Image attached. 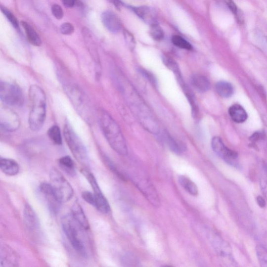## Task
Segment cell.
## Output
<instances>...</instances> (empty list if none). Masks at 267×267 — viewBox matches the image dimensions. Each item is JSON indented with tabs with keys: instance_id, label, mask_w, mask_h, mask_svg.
<instances>
[{
	"instance_id": "cell-1",
	"label": "cell",
	"mask_w": 267,
	"mask_h": 267,
	"mask_svg": "<svg viewBox=\"0 0 267 267\" xmlns=\"http://www.w3.org/2000/svg\"><path fill=\"white\" fill-rule=\"evenodd\" d=\"M98 119L104 137L111 147L118 154L127 156L128 153L127 143L117 123L104 110L99 111Z\"/></svg>"
},
{
	"instance_id": "cell-2",
	"label": "cell",
	"mask_w": 267,
	"mask_h": 267,
	"mask_svg": "<svg viewBox=\"0 0 267 267\" xmlns=\"http://www.w3.org/2000/svg\"><path fill=\"white\" fill-rule=\"evenodd\" d=\"M31 109L28 118L30 129L34 132L40 131L43 127L46 117V97L44 90L36 85L29 89Z\"/></svg>"
},
{
	"instance_id": "cell-3",
	"label": "cell",
	"mask_w": 267,
	"mask_h": 267,
	"mask_svg": "<svg viewBox=\"0 0 267 267\" xmlns=\"http://www.w3.org/2000/svg\"><path fill=\"white\" fill-rule=\"evenodd\" d=\"M63 133L67 145L75 158L83 166H88L89 156L87 148L68 124L65 126Z\"/></svg>"
},
{
	"instance_id": "cell-4",
	"label": "cell",
	"mask_w": 267,
	"mask_h": 267,
	"mask_svg": "<svg viewBox=\"0 0 267 267\" xmlns=\"http://www.w3.org/2000/svg\"><path fill=\"white\" fill-rule=\"evenodd\" d=\"M62 226L65 234L74 250L83 256H87L85 246L79 233L81 228L75 221L72 215H66L62 218Z\"/></svg>"
},
{
	"instance_id": "cell-5",
	"label": "cell",
	"mask_w": 267,
	"mask_h": 267,
	"mask_svg": "<svg viewBox=\"0 0 267 267\" xmlns=\"http://www.w3.org/2000/svg\"><path fill=\"white\" fill-rule=\"evenodd\" d=\"M50 184L62 203L69 201L73 196V187L59 171L56 169L50 172Z\"/></svg>"
},
{
	"instance_id": "cell-6",
	"label": "cell",
	"mask_w": 267,
	"mask_h": 267,
	"mask_svg": "<svg viewBox=\"0 0 267 267\" xmlns=\"http://www.w3.org/2000/svg\"><path fill=\"white\" fill-rule=\"evenodd\" d=\"M0 98L9 106L20 107L24 102L22 89L15 84L7 82L0 83Z\"/></svg>"
},
{
	"instance_id": "cell-7",
	"label": "cell",
	"mask_w": 267,
	"mask_h": 267,
	"mask_svg": "<svg viewBox=\"0 0 267 267\" xmlns=\"http://www.w3.org/2000/svg\"><path fill=\"white\" fill-rule=\"evenodd\" d=\"M82 172L92 187L95 198H96V208L103 214L109 213L110 212L109 203L106 197L102 193L96 178L92 174L89 173L87 170H83Z\"/></svg>"
},
{
	"instance_id": "cell-8",
	"label": "cell",
	"mask_w": 267,
	"mask_h": 267,
	"mask_svg": "<svg viewBox=\"0 0 267 267\" xmlns=\"http://www.w3.org/2000/svg\"><path fill=\"white\" fill-rule=\"evenodd\" d=\"M212 147L215 153L226 163L233 166L236 165L238 159L237 152L228 148L220 137H215L213 138Z\"/></svg>"
},
{
	"instance_id": "cell-9",
	"label": "cell",
	"mask_w": 267,
	"mask_h": 267,
	"mask_svg": "<svg viewBox=\"0 0 267 267\" xmlns=\"http://www.w3.org/2000/svg\"><path fill=\"white\" fill-rule=\"evenodd\" d=\"M20 119L18 114L8 108H2L0 112V125L4 130L14 132L20 126Z\"/></svg>"
},
{
	"instance_id": "cell-10",
	"label": "cell",
	"mask_w": 267,
	"mask_h": 267,
	"mask_svg": "<svg viewBox=\"0 0 267 267\" xmlns=\"http://www.w3.org/2000/svg\"><path fill=\"white\" fill-rule=\"evenodd\" d=\"M40 188L50 211L53 214L58 213L59 212L62 202L57 196L50 183H42Z\"/></svg>"
},
{
	"instance_id": "cell-11",
	"label": "cell",
	"mask_w": 267,
	"mask_h": 267,
	"mask_svg": "<svg viewBox=\"0 0 267 267\" xmlns=\"http://www.w3.org/2000/svg\"><path fill=\"white\" fill-rule=\"evenodd\" d=\"M135 13L150 26L158 24L157 13L153 8L141 6L132 8Z\"/></svg>"
},
{
	"instance_id": "cell-12",
	"label": "cell",
	"mask_w": 267,
	"mask_h": 267,
	"mask_svg": "<svg viewBox=\"0 0 267 267\" xmlns=\"http://www.w3.org/2000/svg\"><path fill=\"white\" fill-rule=\"evenodd\" d=\"M0 263L1 267L17 266L18 257L17 253L8 246H2L0 253Z\"/></svg>"
},
{
	"instance_id": "cell-13",
	"label": "cell",
	"mask_w": 267,
	"mask_h": 267,
	"mask_svg": "<svg viewBox=\"0 0 267 267\" xmlns=\"http://www.w3.org/2000/svg\"><path fill=\"white\" fill-rule=\"evenodd\" d=\"M101 21L104 27L112 33H117L121 29L119 18L112 11L104 12L101 15Z\"/></svg>"
},
{
	"instance_id": "cell-14",
	"label": "cell",
	"mask_w": 267,
	"mask_h": 267,
	"mask_svg": "<svg viewBox=\"0 0 267 267\" xmlns=\"http://www.w3.org/2000/svg\"><path fill=\"white\" fill-rule=\"evenodd\" d=\"M23 218L25 225L28 230L36 232L39 230L40 224L37 216L29 204H26L24 206Z\"/></svg>"
},
{
	"instance_id": "cell-15",
	"label": "cell",
	"mask_w": 267,
	"mask_h": 267,
	"mask_svg": "<svg viewBox=\"0 0 267 267\" xmlns=\"http://www.w3.org/2000/svg\"><path fill=\"white\" fill-rule=\"evenodd\" d=\"M71 215L75 221L78 224L82 230L87 231L89 229L90 225L88 219L86 216L83 209L78 201H76L72 207Z\"/></svg>"
},
{
	"instance_id": "cell-16",
	"label": "cell",
	"mask_w": 267,
	"mask_h": 267,
	"mask_svg": "<svg viewBox=\"0 0 267 267\" xmlns=\"http://www.w3.org/2000/svg\"><path fill=\"white\" fill-rule=\"evenodd\" d=\"M0 168L4 174L8 176H15L20 171V167L16 162L10 159H1Z\"/></svg>"
},
{
	"instance_id": "cell-17",
	"label": "cell",
	"mask_w": 267,
	"mask_h": 267,
	"mask_svg": "<svg viewBox=\"0 0 267 267\" xmlns=\"http://www.w3.org/2000/svg\"><path fill=\"white\" fill-rule=\"evenodd\" d=\"M228 114L232 120L237 123H242L247 119V113L244 108L238 104H234L228 109Z\"/></svg>"
},
{
	"instance_id": "cell-18",
	"label": "cell",
	"mask_w": 267,
	"mask_h": 267,
	"mask_svg": "<svg viewBox=\"0 0 267 267\" xmlns=\"http://www.w3.org/2000/svg\"><path fill=\"white\" fill-rule=\"evenodd\" d=\"M192 84L194 88L200 92H205L211 89V83L205 76L194 75L192 78Z\"/></svg>"
},
{
	"instance_id": "cell-19",
	"label": "cell",
	"mask_w": 267,
	"mask_h": 267,
	"mask_svg": "<svg viewBox=\"0 0 267 267\" xmlns=\"http://www.w3.org/2000/svg\"><path fill=\"white\" fill-rule=\"evenodd\" d=\"M21 24L25 30L28 41L34 45L40 46L42 43L41 37L33 27L25 21H22Z\"/></svg>"
},
{
	"instance_id": "cell-20",
	"label": "cell",
	"mask_w": 267,
	"mask_h": 267,
	"mask_svg": "<svg viewBox=\"0 0 267 267\" xmlns=\"http://www.w3.org/2000/svg\"><path fill=\"white\" fill-rule=\"evenodd\" d=\"M215 89L219 96L224 98L231 97L234 93L233 85L227 82H218L216 85Z\"/></svg>"
},
{
	"instance_id": "cell-21",
	"label": "cell",
	"mask_w": 267,
	"mask_h": 267,
	"mask_svg": "<svg viewBox=\"0 0 267 267\" xmlns=\"http://www.w3.org/2000/svg\"><path fill=\"white\" fill-rule=\"evenodd\" d=\"M178 182L189 194L197 196L198 194V187L191 179L186 177L180 176L178 177Z\"/></svg>"
},
{
	"instance_id": "cell-22",
	"label": "cell",
	"mask_w": 267,
	"mask_h": 267,
	"mask_svg": "<svg viewBox=\"0 0 267 267\" xmlns=\"http://www.w3.org/2000/svg\"><path fill=\"white\" fill-rule=\"evenodd\" d=\"M164 139L169 148L177 154H182L185 150V147L183 144L178 142L173 137L170 136L168 133H165L164 135Z\"/></svg>"
},
{
	"instance_id": "cell-23",
	"label": "cell",
	"mask_w": 267,
	"mask_h": 267,
	"mask_svg": "<svg viewBox=\"0 0 267 267\" xmlns=\"http://www.w3.org/2000/svg\"><path fill=\"white\" fill-rule=\"evenodd\" d=\"M47 134L55 144L61 145L62 144L61 132L59 127L56 126L51 127L47 131Z\"/></svg>"
},
{
	"instance_id": "cell-24",
	"label": "cell",
	"mask_w": 267,
	"mask_h": 267,
	"mask_svg": "<svg viewBox=\"0 0 267 267\" xmlns=\"http://www.w3.org/2000/svg\"><path fill=\"white\" fill-rule=\"evenodd\" d=\"M172 42L179 48L190 50L192 49V46L183 38L178 35H175L172 38Z\"/></svg>"
},
{
	"instance_id": "cell-25",
	"label": "cell",
	"mask_w": 267,
	"mask_h": 267,
	"mask_svg": "<svg viewBox=\"0 0 267 267\" xmlns=\"http://www.w3.org/2000/svg\"><path fill=\"white\" fill-rule=\"evenodd\" d=\"M256 251L260 265L263 267H267V250L262 245L257 246Z\"/></svg>"
},
{
	"instance_id": "cell-26",
	"label": "cell",
	"mask_w": 267,
	"mask_h": 267,
	"mask_svg": "<svg viewBox=\"0 0 267 267\" xmlns=\"http://www.w3.org/2000/svg\"><path fill=\"white\" fill-rule=\"evenodd\" d=\"M59 164L63 169L68 173L72 174L74 171V164L72 158L69 156H64L59 159Z\"/></svg>"
},
{
	"instance_id": "cell-27",
	"label": "cell",
	"mask_w": 267,
	"mask_h": 267,
	"mask_svg": "<svg viewBox=\"0 0 267 267\" xmlns=\"http://www.w3.org/2000/svg\"><path fill=\"white\" fill-rule=\"evenodd\" d=\"M150 34L151 37L156 41L163 40L165 37L164 31L158 24L151 26Z\"/></svg>"
},
{
	"instance_id": "cell-28",
	"label": "cell",
	"mask_w": 267,
	"mask_h": 267,
	"mask_svg": "<svg viewBox=\"0 0 267 267\" xmlns=\"http://www.w3.org/2000/svg\"><path fill=\"white\" fill-rule=\"evenodd\" d=\"M1 9L2 13L6 16L9 23L11 24L15 29L18 30L20 25H19L18 21L15 15L11 11L8 10L6 8L2 6Z\"/></svg>"
},
{
	"instance_id": "cell-29",
	"label": "cell",
	"mask_w": 267,
	"mask_h": 267,
	"mask_svg": "<svg viewBox=\"0 0 267 267\" xmlns=\"http://www.w3.org/2000/svg\"><path fill=\"white\" fill-rule=\"evenodd\" d=\"M163 60L167 68L173 71L175 74L180 72L177 63L173 59L167 56H164Z\"/></svg>"
},
{
	"instance_id": "cell-30",
	"label": "cell",
	"mask_w": 267,
	"mask_h": 267,
	"mask_svg": "<svg viewBox=\"0 0 267 267\" xmlns=\"http://www.w3.org/2000/svg\"><path fill=\"white\" fill-rule=\"evenodd\" d=\"M82 197L86 202L94 207H96V198H95L93 193H92L89 191H84L82 194Z\"/></svg>"
},
{
	"instance_id": "cell-31",
	"label": "cell",
	"mask_w": 267,
	"mask_h": 267,
	"mask_svg": "<svg viewBox=\"0 0 267 267\" xmlns=\"http://www.w3.org/2000/svg\"><path fill=\"white\" fill-rule=\"evenodd\" d=\"M53 15L57 20H61L64 16V12L61 6L57 4H54L51 7Z\"/></svg>"
},
{
	"instance_id": "cell-32",
	"label": "cell",
	"mask_w": 267,
	"mask_h": 267,
	"mask_svg": "<svg viewBox=\"0 0 267 267\" xmlns=\"http://www.w3.org/2000/svg\"><path fill=\"white\" fill-rule=\"evenodd\" d=\"M124 35H125L126 42L129 47V48L131 50L134 49L136 43L134 38L132 34L128 31H125V32H124Z\"/></svg>"
},
{
	"instance_id": "cell-33",
	"label": "cell",
	"mask_w": 267,
	"mask_h": 267,
	"mask_svg": "<svg viewBox=\"0 0 267 267\" xmlns=\"http://www.w3.org/2000/svg\"><path fill=\"white\" fill-rule=\"evenodd\" d=\"M60 31L62 34L64 35H70L74 32L73 25L70 23H64L61 25Z\"/></svg>"
},
{
	"instance_id": "cell-34",
	"label": "cell",
	"mask_w": 267,
	"mask_h": 267,
	"mask_svg": "<svg viewBox=\"0 0 267 267\" xmlns=\"http://www.w3.org/2000/svg\"><path fill=\"white\" fill-rule=\"evenodd\" d=\"M225 2L232 13L235 15L239 9L233 0H225Z\"/></svg>"
},
{
	"instance_id": "cell-35",
	"label": "cell",
	"mask_w": 267,
	"mask_h": 267,
	"mask_svg": "<svg viewBox=\"0 0 267 267\" xmlns=\"http://www.w3.org/2000/svg\"><path fill=\"white\" fill-rule=\"evenodd\" d=\"M141 73L143 75H145L146 77L150 81L152 84H155L156 82L155 79L153 77L151 74L149 72L145 70H142Z\"/></svg>"
},
{
	"instance_id": "cell-36",
	"label": "cell",
	"mask_w": 267,
	"mask_h": 267,
	"mask_svg": "<svg viewBox=\"0 0 267 267\" xmlns=\"http://www.w3.org/2000/svg\"><path fill=\"white\" fill-rule=\"evenodd\" d=\"M61 1L66 7L68 8L73 7L75 3V0H61Z\"/></svg>"
},
{
	"instance_id": "cell-37",
	"label": "cell",
	"mask_w": 267,
	"mask_h": 267,
	"mask_svg": "<svg viewBox=\"0 0 267 267\" xmlns=\"http://www.w3.org/2000/svg\"><path fill=\"white\" fill-rule=\"evenodd\" d=\"M257 202L261 208H264L266 206V201L265 199L261 196H259L257 198Z\"/></svg>"
}]
</instances>
